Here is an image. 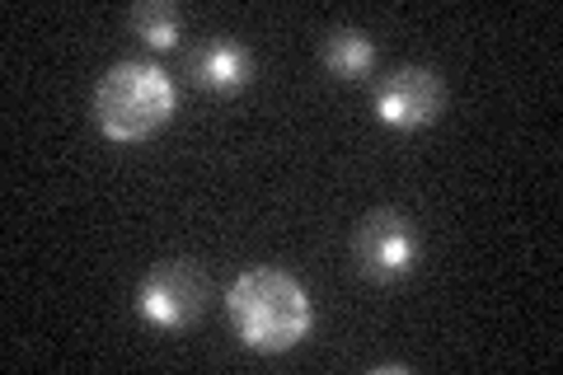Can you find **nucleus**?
<instances>
[{
  "instance_id": "f257e3e1",
  "label": "nucleus",
  "mask_w": 563,
  "mask_h": 375,
  "mask_svg": "<svg viewBox=\"0 0 563 375\" xmlns=\"http://www.w3.org/2000/svg\"><path fill=\"white\" fill-rule=\"evenodd\" d=\"M225 315L240 333V343L263 356L291 352L310 333V296L282 267H250L225 291Z\"/></svg>"
},
{
  "instance_id": "f03ea898",
  "label": "nucleus",
  "mask_w": 563,
  "mask_h": 375,
  "mask_svg": "<svg viewBox=\"0 0 563 375\" xmlns=\"http://www.w3.org/2000/svg\"><path fill=\"white\" fill-rule=\"evenodd\" d=\"M174 80L155 62H118L95 89V122L109 141L136 146L174 118Z\"/></svg>"
},
{
  "instance_id": "7ed1b4c3",
  "label": "nucleus",
  "mask_w": 563,
  "mask_h": 375,
  "mask_svg": "<svg viewBox=\"0 0 563 375\" xmlns=\"http://www.w3.org/2000/svg\"><path fill=\"white\" fill-rule=\"evenodd\" d=\"M422 258V240L413 221L395 207H372L352 230V263L366 282H380V287H395L418 267Z\"/></svg>"
},
{
  "instance_id": "20e7f679",
  "label": "nucleus",
  "mask_w": 563,
  "mask_h": 375,
  "mask_svg": "<svg viewBox=\"0 0 563 375\" xmlns=\"http://www.w3.org/2000/svg\"><path fill=\"white\" fill-rule=\"evenodd\" d=\"M211 300V277L192 258L155 263L136 287V310L155 329H192Z\"/></svg>"
},
{
  "instance_id": "39448f33",
  "label": "nucleus",
  "mask_w": 563,
  "mask_h": 375,
  "mask_svg": "<svg viewBox=\"0 0 563 375\" xmlns=\"http://www.w3.org/2000/svg\"><path fill=\"white\" fill-rule=\"evenodd\" d=\"M446 109V80L432 66H399L376 89V118L395 132L432 128Z\"/></svg>"
},
{
  "instance_id": "423d86ee",
  "label": "nucleus",
  "mask_w": 563,
  "mask_h": 375,
  "mask_svg": "<svg viewBox=\"0 0 563 375\" xmlns=\"http://www.w3.org/2000/svg\"><path fill=\"white\" fill-rule=\"evenodd\" d=\"M192 80L217 89V95H235V89H244L254 80V57L250 47H240L231 38H211L202 43L198 52H192Z\"/></svg>"
},
{
  "instance_id": "0eeeda50",
  "label": "nucleus",
  "mask_w": 563,
  "mask_h": 375,
  "mask_svg": "<svg viewBox=\"0 0 563 375\" xmlns=\"http://www.w3.org/2000/svg\"><path fill=\"white\" fill-rule=\"evenodd\" d=\"M320 62L333 80H362V76H372V66H376V43H372V33L357 24H339L324 33Z\"/></svg>"
},
{
  "instance_id": "6e6552de",
  "label": "nucleus",
  "mask_w": 563,
  "mask_h": 375,
  "mask_svg": "<svg viewBox=\"0 0 563 375\" xmlns=\"http://www.w3.org/2000/svg\"><path fill=\"white\" fill-rule=\"evenodd\" d=\"M128 24H132L136 38L146 43V47H155V52L179 47L184 20H179V5H174V0H146V5H132L128 10Z\"/></svg>"
}]
</instances>
